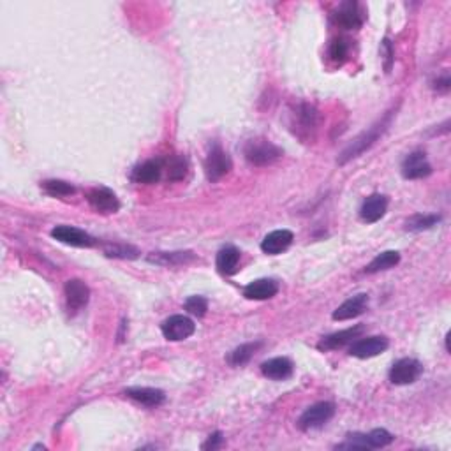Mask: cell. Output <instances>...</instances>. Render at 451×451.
Wrapping results in <instances>:
<instances>
[{
	"label": "cell",
	"instance_id": "6da1fadb",
	"mask_svg": "<svg viewBox=\"0 0 451 451\" xmlns=\"http://www.w3.org/2000/svg\"><path fill=\"white\" fill-rule=\"evenodd\" d=\"M392 117H393V111H388L383 119L377 120L374 126L368 127L367 131H363L360 136H357V138L352 139L348 147H345V150L341 154V157H339V164H345L349 163V161H352V159L360 157L363 152H367L368 148L372 147L374 143L384 134V131L388 129L390 122H392Z\"/></svg>",
	"mask_w": 451,
	"mask_h": 451
},
{
	"label": "cell",
	"instance_id": "7a4b0ae2",
	"mask_svg": "<svg viewBox=\"0 0 451 451\" xmlns=\"http://www.w3.org/2000/svg\"><path fill=\"white\" fill-rule=\"evenodd\" d=\"M243 155H245L247 163L252 166H268V164L275 163L279 157H282V148H279L270 139L254 138L245 143Z\"/></svg>",
	"mask_w": 451,
	"mask_h": 451
},
{
	"label": "cell",
	"instance_id": "3957f363",
	"mask_svg": "<svg viewBox=\"0 0 451 451\" xmlns=\"http://www.w3.org/2000/svg\"><path fill=\"white\" fill-rule=\"evenodd\" d=\"M335 414V405L332 402H317V404L310 405L307 411L301 414L298 427L301 430H314V428H321L323 425L328 423Z\"/></svg>",
	"mask_w": 451,
	"mask_h": 451
},
{
	"label": "cell",
	"instance_id": "277c9868",
	"mask_svg": "<svg viewBox=\"0 0 451 451\" xmlns=\"http://www.w3.org/2000/svg\"><path fill=\"white\" fill-rule=\"evenodd\" d=\"M161 330H163L164 339H168V341L171 342H180L189 339V337L196 332V325L190 317L177 314V316L168 317L163 325H161Z\"/></svg>",
	"mask_w": 451,
	"mask_h": 451
},
{
	"label": "cell",
	"instance_id": "5b68a950",
	"mask_svg": "<svg viewBox=\"0 0 451 451\" xmlns=\"http://www.w3.org/2000/svg\"><path fill=\"white\" fill-rule=\"evenodd\" d=\"M231 171V159L230 155L222 150L221 145H214L206 155L205 161V173L206 179L210 182H219L222 177Z\"/></svg>",
	"mask_w": 451,
	"mask_h": 451
},
{
	"label": "cell",
	"instance_id": "8992f818",
	"mask_svg": "<svg viewBox=\"0 0 451 451\" xmlns=\"http://www.w3.org/2000/svg\"><path fill=\"white\" fill-rule=\"evenodd\" d=\"M423 372V367L418 360L414 358H402V360L397 361L395 365L390 370V381L393 384H412L418 377Z\"/></svg>",
	"mask_w": 451,
	"mask_h": 451
},
{
	"label": "cell",
	"instance_id": "52a82bcc",
	"mask_svg": "<svg viewBox=\"0 0 451 451\" xmlns=\"http://www.w3.org/2000/svg\"><path fill=\"white\" fill-rule=\"evenodd\" d=\"M390 342L386 337L383 335H374L367 337V339H361V341L352 342L351 349H349V354L354 358H360V360H367V358H374L381 352H384L388 349Z\"/></svg>",
	"mask_w": 451,
	"mask_h": 451
},
{
	"label": "cell",
	"instance_id": "ba28073f",
	"mask_svg": "<svg viewBox=\"0 0 451 451\" xmlns=\"http://www.w3.org/2000/svg\"><path fill=\"white\" fill-rule=\"evenodd\" d=\"M87 201L94 210L101 214H115L120 208V203L117 194L108 187H94L87 192Z\"/></svg>",
	"mask_w": 451,
	"mask_h": 451
},
{
	"label": "cell",
	"instance_id": "9c48e42d",
	"mask_svg": "<svg viewBox=\"0 0 451 451\" xmlns=\"http://www.w3.org/2000/svg\"><path fill=\"white\" fill-rule=\"evenodd\" d=\"M432 173V166L428 163L425 152H412L402 163V174L408 180H418L425 179Z\"/></svg>",
	"mask_w": 451,
	"mask_h": 451
},
{
	"label": "cell",
	"instance_id": "30bf717a",
	"mask_svg": "<svg viewBox=\"0 0 451 451\" xmlns=\"http://www.w3.org/2000/svg\"><path fill=\"white\" fill-rule=\"evenodd\" d=\"M52 237L55 240L62 241L66 245L72 247H92L94 245V238L85 231L72 228V226H57L55 230L52 231Z\"/></svg>",
	"mask_w": 451,
	"mask_h": 451
},
{
	"label": "cell",
	"instance_id": "8fae6325",
	"mask_svg": "<svg viewBox=\"0 0 451 451\" xmlns=\"http://www.w3.org/2000/svg\"><path fill=\"white\" fill-rule=\"evenodd\" d=\"M66 300H68V307L72 310L83 309L85 305L88 303V298H90V289L85 284L83 281L79 279H71V281L66 282Z\"/></svg>",
	"mask_w": 451,
	"mask_h": 451
},
{
	"label": "cell",
	"instance_id": "7c38bea8",
	"mask_svg": "<svg viewBox=\"0 0 451 451\" xmlns=\"http://www.w3.org/2000/svg\"><path fill=\"white\" fill-rule=\"evenodd\" d=\"M361 333H363V326L361 325L352 326V328H348V330H342V332H335L332 333V335L325 337V339L317 344V348H319L321 351H333V349L344 348L345 344L352 342L354 339H358Z\"/></svg>",
	"mask_w": 451,
	"mask_h": 451
},
{
	"label": "cell",
	"instance_id": "4fadbf2b",
	"mask_svg": "<svg viewBox=\"0 0 451 451\" xmlns=\"http://www.w3.org/2000/svg\"><path fill=\"white\" fill-rule=\"evenodd\" d=\"M386 210H388V198L383 194H372L370 198H367L363 201L360 215L365 222L372 224V222H377L379 219H383Z\"/></svg>",
	"mask_w": 451,
	"mask_h": 451
},
{
	"label": "cell",
	"instance_id": "5bb4252c",
	"mask_svg": "<svg viewBox=\"0 0 451 451\" xmlns=\"http://www.w3.org/2000/svg\"><path fill=\"white\" fill-rule=\"evenodd\" d=\"M293 233L289 230H277L272 231L265 237V240L261 241V249L263 252L270 254V256H277V254L284 252L291 243H293Z\"/></svg>",
	"mask_w": 451,
	"mask_h": 451
},
{
	"label": "cell",
	"instance_id": "9a60e30c",
	"mask_svg": "<svg viewBox=\"0 0 451 451\" xmlns=\"http://www.w3.org/2000/svg\"><path fill=\"white\" fill-rule=\"evenodd\" d=\"M368 307V297L367 294H357V297L349 298L339 309L333 312V319L335 321H348L352 317H358L367 310Z\"/></svg>",
	"mask_w": 451,
	"mask_h": 451
},
{
	"label": "cell",
	"instance_id": "2e32d148",
	"mask_svg": "<svg viewBox=\"0 0 451 451\" xmlns=\"http://www.w3.org/2000/svg\"><path fill=\"white\" fill-rule=\"evenodd\" d=\"M263 376L272 381H284L293 376V361L289 358H272L261 365Z\"/></svg>",
	"mask_w": 451,
	"mask_h": 451
},
{
	"label": "cell",
	"instance_id": "e0dca14e",
	"mask_svg": "<svg viewBox=\"0 0 451 451\" xmlns=\"http://www.w3.org/2000/svg\"><path fill=\"white\" fill-rule=\"evenodd\" d=\"M335 21L348 30H357L363 23V16H361L357 2H344L337 11Z\"/></svg>",
	"mask_w": 451,
	"mask_h": 451
},
{
	"label": "cell",
	"instance_id": "ac0fdd59",
	"mask_svg": "<svg viewBox=\"0 0 451 451\" xmlns=\"http://www.w3.org/2000/svg\"><path fill=\"white\" fill-rule=\"evenodd\" d=\"M279 285L277 282L272 281V279H259V281H254L243 289V294L249 300H270L277 294Z\"/></svg>",
	"mask_w": 451,
	"mask_h": 451
},
{
	"label": "cell",
	"instance_id": "d6986e66",
	"mask_svg": "<svg viewBox=\"0 0 451 451\" xmlns=\"http://www.w3.org/2000/svg\"><path fill=\"white\" fill-rule=\"evenodd\" d=\"M126 395L129 399L136 400L138 404L147 405V408H157L166 400L164 392L157 388H127Z\"/></svg>",
	"mask_w": 451,
	"mask_h": 451
},
{
	"label": "cell",
	"instance_id": "ffe728a7",
	"mask_svg": "<svg viewBox=\"0 0 451 451\" xmlns=\"http://www.w3.org/2000/svg\"><path fill=\"white\" fill-rule=\"evenodd\" d=\"M161 173H163V164L161 161H145L143 164L134 168L132 171V180L138 183H155L159 179H161Z\"/></svg>",
	"mask_w": 451,
	"mask_h": 451
},
{
	"label": "cell",
	"instance_id": "44dd1931",
	"mask_svg": "<svg viewBox=\"0 0 451 451\" xmlns=\"http://www.w3.org/2000/svg\"><path fill=\"white\" fill-rule=\"evenodd\" d=\"M238 261H240V250L233 245H228L219 250L217 270L224 275H231V273L237 272Z\"/></svg>",
	"mask_w": 451,
	"mask_h": 451
},
{
	"label": "cell",
	"instance_id": "7402d4cb",
	"mask_svg": "<svg viewBox=\"0 0 451 451\" xmlns=\"http://www.w3.org/2000/svg\"><path fill=\"white\" fill-rule=\"evenodd\" d=\"M192 259H194V254L192 252H154L148 256V261L163 266L186 265V263L192 261Z\"/></svg>",
	"mask_w": 451,
	"mask_h": 451
},
{
	"label": "cell",
	"instance_id": "603a6c76",
	"mask_svg": "<svg viewBox=\"0 0 451 451\" xmlns=\"http://www.w3.org/2000/svg\"><path fill=\"white\" fill-rule=\"evenodd\" d=\"M400 261V254L397 250H386V252H381L376 259H372V263L365 268L367 273H377L383 272V270H390L393 266L399 265Z\"/></svg>",
	"mask_w": 451,
	"mask_h": 451
},
{
	"label": "cell",
	"instance_id": "cb8c5ba5",
	"mask_svg": "<svg viewBox=\"0 0 451 451\" xmlns=\"http://www.w3.org/2000/svg\"><path fill=\"white\" fill-rule=\"evenodd\" d=\"M261 345H263L261 342H249V344H241L240 348H237L230 354V363L237 365V367H238V365L241 367V365L249 363L250 358L256 354V351L261 348Z\"/></svg>",
	"mask_w": 451,
	"mask_h": 451
},
{
	"label": "cell",
	"instance_id": "d4e9b609",
	"mask_svg": "<svg viewBox=\"0 0 451 451\" xmlns=\"http://www.w3.org/2000/svg\"><path fill=\"white\" fill-rule=\"evenodd\" d=\"M297 119H298V129L301 131H314L317 123V111L314 110L309 104H301L297 111Z\"/></svg>",
	"mask_w": 451,
	"mask_h": 451
},
{
	"label": "cell",
	"instance_id": "484cf974",
	"mask_svg": "<svg viewBox=\"0 0 451 451\" xmlns=\"http://www.w3.org/2000/svg\"><path fill=\"white\" fill-rule=\"evenodd\" d=\"M441 221L439 215H412L408 222H405V230L408 231H423L430 230L432 226H436Z\"/></svg>",
	"mask_w": 451,
	"mask_h": 451
},
{
	"label": "cell",
	"instance_id": "4316f807",
	"mask_svg": "<svg viewBox=\"0 0 451 451\" xmlns=\"http://www.w3.org/2000/svg\"><path fill=\"white\" fill-rule=\"evenodd\" d=\"M365 441H367L368 450H374V448H384L392 444L393 436L388 430H384V428H376L370 434H365Z\"/></svg>",
	"mask_w": 451,
	"mask_h": 451
},
{
	"label": "cell",
	"instance_id": "83f0119b",
	"mask_svg": "<svg viewBox=\"0 0 451 451\" xmlns=\"http://www.w3.org/2000/svg\"><path fill=\"white\" fill-rule=\"evenodd\" d=\"M44 190L50 196H71L74 194V187L71 183L63 182V180H46L41 183Z\"/></svg>",
	"mask_w": 451,
	"mask_h": 451
},
{
	"label": "cell",
	"instance_id": "f1b7e54d",
	"mask_svg": "<svg viewBox=\"0 0 451 451\" xmlns=\"http://www.w3.org/2000/svg\"><path fill=\"white\" fill-rule=\"evenodd\" d=\"M104 252H106V256H110V257H120V259H136L139 254V250L132 245L113 243V245H106Z\"/></svg>",
	"mask_w": 451,
	"mask_h": 451
},
{
	"label": "cell",
	"instance_id": "f546056e",
	"mask_svg": "<svg viewBox=\"0 0 451 451\" xmlns=\"http://www.w3.org/2000/svg\"><path fill=\"white\" fill-rule=\"evenodd\" d=\"M187 173V163L183 157H173L168 163V179L182 180Z\"/></svg>",
	"mask_w": 451,
	"mask_h": 451
},
{
	"label": "cell",
	"instance_id": "4dcf8cb0",
	"mask_svg": "<svg viewBox=\"0 0 451 451\" xmlns=\"http://www.w3.org/2000/svg\"><path fill=\"white\" fill-rule=\"evenodd\" d=\"M349 53V46L348 41L344 39H335L332 44H330V59L333 62H344L348 59Z\"/></svg>",
	"mask_w": 451,
	"mask_h": 451
},
{
	"label": "cell",
	"instance_id": "1f68e13d",
	"mask_svg": "<svg viewBox=\"0 0 451 451\" xmlns=\"http://www.w3.org/2000/svg\"><path fill=\"white\" fill-rule=\"evenodd\" d=\"M186 309L189 310L192 316L203 317L206 314V310H208V301L203 297H190L189 300L186 301Z\"/></svg>",
	"mask_w": 451,
	"mask_h": 451
},
{
	"label": "cell",
	"instance_id": "d6a6232c",
	"mask_svg": "<svg viewBox=\"0 0 451 451\" xmlns=\"http://www.w3.org/2000/svg\"><path fill=\"white\" fill-rule=\"evenodd\" d=\"M221 444H222V434L221 432H215L214 436L208 437V441L203 444V450H217Z\"/></svg>",
	"mask_w": 451,
	"mask_h": 451
},
{
	"label": "cell",
	"instance_id": "836d02e7",
	"mask_svg": "<svg viewBox=\"0 0 451 451\" xmlns=\"http://www.w3.org/2000/svg\"><path fill=\"white\" fill-rule=\"evenodd\" d=\"M450 85H451V81H450V76H443V78H437V81H436V88L439 92H448L450 90Z\"/></svg>",
	"mask_w": 451,
	"mask_h": 451
}]
</instances>
